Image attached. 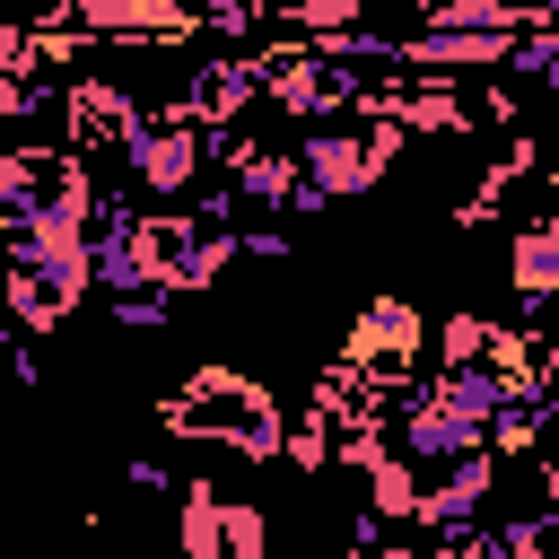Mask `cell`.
Instances as JSON below:
<instances>
[{"label": "cell", "instance_id": "cell-5", "mask_svg": "<svg viewBox=\"0 0 559 559\" xmlns=\"http://www.w3.org/2000/svg\"><path fill=\"white\" fill-rule=\"evenodd\" d=\"M489 489H498V454L480 445V454H463V463L445 472V489L419 498V524H445V533H454V524H472V515L489 507Z\"/></svg>", "mask_w": 559, "mask_h": 559}, {"label": "cell", "instance_id": "cell-13", "mask_svg": "<svg viewBox=\"0 0 559 559\" xmlns=\"http://www.w3.org/2000/svg\"><path fill=\"white\" fill-rule=\"evenodd\" d=\"M271 550V515L253 507V498H227V542H218V559H262Z\"/></svg>", "mask_w": 559, "mask_h": 559}, {"label": "cell", "instance_id": "cell-1", "mask_svg": "<svg viewBox=\"0 0 559 559\" xmlns=\"http://www.w3.org/2000/svg\"><path fill=\"white\" fill-rule=\"evenodd\" d=\"M175 437H227L236 454H280V411L262 384H245L236 367H210L183 384V402H166Z\"/></svg>", "mask_w": 559, "mask_h": 559}, {"label": "cell", "instance_id": "cell-9", "mask_svg": "<svg viewBox=\"0 0 559 559\" xmlns=\"http://www.w3.org/2000/svg\"><path fill=\"white\" fill-rule=\"evenodd\" d=\"M175 542H183V559H218V542H227V498H218L210 480L183 489V507H175Z\"/></svg>", "mask_w": 559, "mask_h": 559}, {"label": "cell", "instance_id": "cell-2", "mask_svg": "<svg viewBox=\"0 0 559 559\" xmlns=\"http://www.w3.org/2000/svg\"><path fill=\"white\" fill-rule=\"evenodd\" d=\"M393 148H402V122H323L297 140V175L314 183V201H358Z\"/></svg>", "mask_w": 559, "mask_h": 559}, {"label": "cell", "instance_id": "cell-12", "mask_svg": "<svg viewBox=\"0 0 559 559\" xmlns=\"http://www.w3.org/2000/svg\"><path fill=\"white\" fill-rule=\"evenodd\" d=\"M489 349H498V323H489V314H445V323H437V358H445V367H472V358H489Z\"/></svg>", "mask_w": 559, "mask_h": 559}, {"label": "cell", "instance_id": "cell-6", "mask_svg": "<svg viewBox=\"0 0 559 559\" xmlns=\"http://www.w3.org/2000/svg\"><path fill=\"white\" fill-rule=\"evenodd\" d=\"M507 280H515V297H559V210H542L533 227H515V245H507Z\"/></svg>", "mask_w": 559, "mask_h": 559}, {"label": "cell", "instance_id": "cell-8", "mask_svg": "<svg viewBox=\"0 0 559 559\" xmlns=\"http://www.w3.org/2000/svg\"><path fill=\"white\" fill-rule=\"evenodd\" d=\"M437 402L454 411V419H472V428H498V411L515 402V384L489 367V358H472V367H445V384H437Z\"/></svg>", "mask_w": 559, "mask_h": 559}, {"label": "cell", "instance_id": "cell-3", "mask_svg": "<svg viewBox=\"0 0 559 559\" xmlns=\"http://www.w3.org/2000/svg\"><path fill=\"white\" fill-rule=\"evenodd\" d=\"M201 148H210V131L192 122V114H157V122H140L131 131V175H140V192H183L192 175H201Z\"/></svg>", "mask_w": 559, "mask_h": 559}, {"label": "cell", "instance_id": "cell-7", "mask_svg": "<svg viewBox=\"0 0 559 559\" xmlns=\"http://www.w3.org/2000/svg\"><path fill=\"white\" fill-rule=\"evenodd\" d=\"M131 131H140V114H131L114 87H96V79L70 87V140H79V148H131Z\"/></svg>", "mask_w": 559, "mask_h": 559}, {"label": "cell", "instance_id": "cell-10", "mask_svg": "<svg viewBox=\"0 0 559 559\" xmlns=\"http://www.w3.org/2000/svg\"><path fill=\"white\" fill-rule=\"evenodd\" d=\"M0 306H9L17 323H61V314H70L79 297H70L61 280H44V271H26V262H17V271H9V297H0Z\"/></svg>", "mask_w": 559, "mask_h": 559}, {"label": "cell", "instance_id": "cell-4", "mask_svg": "<svg viewBox=\"0 0 559 559\" xmlns=\"http://www.w3.org/2000/svg\"><path fill=\"white\" fill-rule=\"evenodd\" d=\"M411 349H419V314H411L402 297H367L358 323H349V367H358V376H402Z\"/></svg>", "mask_w": 559, "mask_h": 559}, {"label": "cell", "instance_id": "cell-11", "mask_svg": "<svg viewBox=\"0 0 559 559\" xmlns=\"http://www.w3.org/2000/svg\"><path fill=\"white\" fill-rule=\"evenodd\" d=\"M280 17L306 26V35H323V44H341V35H358L367 0H280Z\"/></svg>", "mask_w": 559, "mask_h": 559}]
</instances>
